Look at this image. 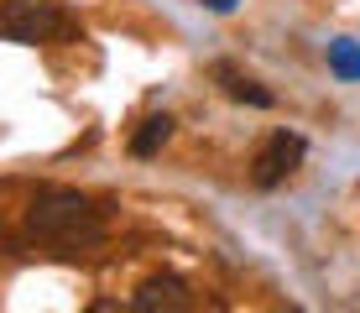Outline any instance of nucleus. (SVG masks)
<instances>
[{
    "instance_id": "1",
    "label": "nucleus",
    "mask_w": 360,
    "mask_h": 313,
    "mask_svg": "<svg viewBox=\"0 0 360 313\" xmlns=\"http://www.w3.org/2000/svg\"><path fill=\"white\" fill-rule=\"evenodd\" d=\"M27 230L42 235V241H58V245H94L99 235H105V224H99V209L84 193H73V188H47V193L32 198Z\"/></svg>"
},
{
    "instance_id": "2",
    "label": "nucleus",
    "mask_w": 360,
    "mask_h": 313,
    "mask_svg": "<svg viewBox=\"0 0 360 313\" xmlns=\"http://www.w3.org/2000/svg\"><path fill=\"white\" fill-rule=\"evenodd\" d=\"M73 21L58 0H0V42H58L68 37Z\"/></svg>"
},
{
    "instance_id": "3",
    "label": "nucleus",
    "mask_w": 360,
    "mask_h": 313,
    "mask_svg": "<svg viewBox=\"0 0 360 313\" xmlns=\"http://www.w3.org/2000/svg\"><path fill=\"white\" fill-rule=\"evenodd\" d=\"M303 152H308V141L297 131H271L266 141L256 146V157H251V183L256 188H277L282 178H292V172H297Z\"/></svg>"
},
{
    "instance_id": "4",
    "label": "nucleus",
    "mask_w": 360,
    "mask_h": 313,
    "mask_svg": "<svg viewBox=\"0 0 360 313\" xmlns=\"http://www.w3.org/2000/svg\"><path fill=\"white\" fill-rule=\"evenodd\" d=\"M131 308L136 313H178V308H188V282L183 277H146L141 287H136V298H131Z\"/></svg>"
},
{
    "instance_id": "5",
    "label": "nucleus",
    "mask_w": 360,
    "mask_h": 313,
    "mask_svg": "<svg viewBox=\"0 0 360 313\" xmlns=\"http://www.w3.org/2000/svg\"><path fill=\"white\" fill-rule=\"evenodd\" d=\"M214 79H219V89H225L230 99H240V105H256V110H271V89H262L251 73H240V68H230V63H219Z\"/></svg>"
},
{
    "instance_id": "6",
    "label": "nucleus",
    "mask_w": 360,
    "mask_h": 313,
    "mask_svg": "<svg viewBox=\"0 0 360 313\" xmlns=\"http://www.w3.org/2000/svg\"><path fill=\"white\" fill-rule=\"evenodd\" d=\"M167 136H172V115H146L141 131L131 136V157H157L167 146Z\"/></svg>"
},
{
    "instance_id": "7",
    "label": "nucleus",
    "mask_w": 360,
    "mask_h": 313,
    "mask_svg": "<svg viewBox=\"0 0 360 313\" xmlns=\"http://www.w3.org/2000/svg\"><path fill=\"white\" fill-rule=\"evenodd\" d=\"M329 73H334V79H345V84H355L360 79V42L334 37V42H329Z\"/></svg>"
},
{
    "instance_id": "8",
    "label": "nucleus",
    "mask_w": 360,
    "mask_h": 313,
    "mask_svg": "<svg viewBox=\"0 0 360 313\" xmlns=\"http://www.w3.org/2000/svg\"><path fill=\"white\" fill-rule=\"evenodd\" d=\"M209 11H219V16H225V11H235V0H204Z\"/></svg>"
}]
</instances>
